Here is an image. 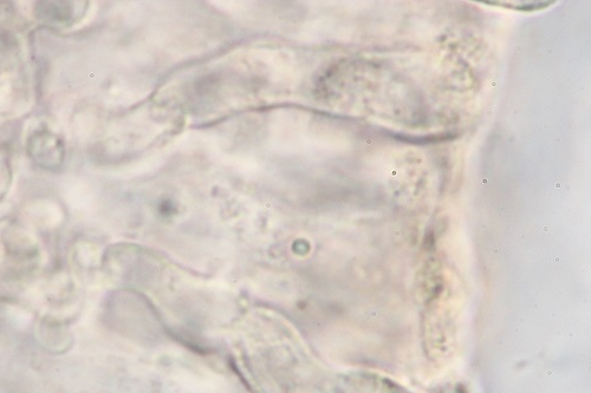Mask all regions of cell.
<instances>
[{"label":"cell","mask_w":591,"mask_h":393,"mask_svg":"<svg viewBox=\"0 0 591 393\" xmlns=\"http://www.w3.org/2000/svg\"><path fill=\"white\" fill-rule=\"evenodd\" d=\"M28 153L38 166L57 169L64 161V146L49 130H38L28 141Z\"/></svg>","instance_id":"6da1fadb"},{"label":"cell","mask_w":591,"mask_h":393,"mask_svg":"<svg viewBox=\"0 0 591 393\" xmlns=\"http://www.w3.org/2000/svg\"><path fill=\"white\" fill-rule=\"evenodd\" d=\"M75 2H48L36 6V15L45 23L70 26L77 22L79 8Z\"/></svg>","instance_id":"7a4b0ae2"},{"label":"cell","mask_w":591,"mask_h":393,"mask_svg":"<svg viewBox=\"0 0 591 393\" xmlns=\"http://www.w3.org/2000/svg\"><path fill=\"white\" fill-rule=\"evenodd\" d=\"M11 182V173L8 160L0 157V200L8 192Z\"/></svg>","instance_id":"3957f363"}]
</instances>
